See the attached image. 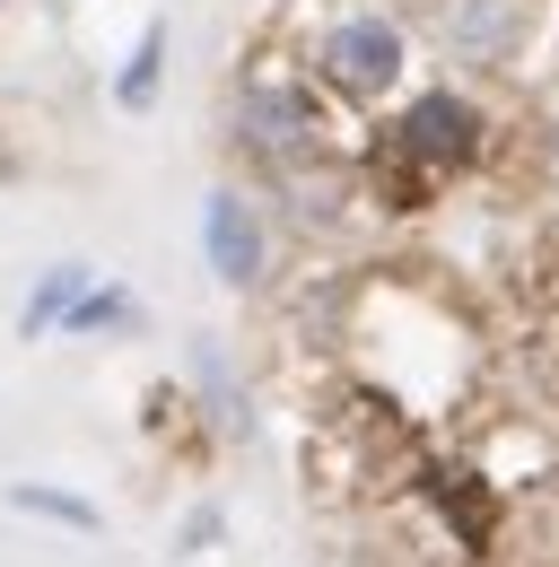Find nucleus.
Instances as JSON below:
<instances>
[{"label": "nucleus", "mask_w": 559, "mask_h": 567, "mask_svg": "<svg viewBox=\"0 0 559 567\" xmlns=\"http://www.w3.org/2000/svg\"><path fill=\"white\" fill-rule=\"evenodd\" d=\"M79 280H88V271H53V280H44V297H35V306H27V332H44V323H53V315H62L70 297H79Z\"/></svg>", "instance_id": "7"}, {"label": "nucleus", "mask_w": 559, "mask_h": 567, "mask_svg": "<svg viewBox=\"0 0 559 567\" xmlns=\"http://www.w3.org/2000/svg\"><path fill=\"white\" fill-rule=\"evenodd\" d=\"M236 123H245V141L263 148L272 166L315 157V132H324L315 96H306V87H288V79H254V87H245V105H236Z\"/></svg>", "instance_id": "2"}, {"label": "nucleus", "mask_w": 559, "mask_h": 567, "mask_svg": "<svg viewBox=\"0 0 559 567\" xmlns=\"http://www.w3.org/2000/svg\"><path fill=\"white\" fill-rule=\"evenodd\" d=\"M157 62H166V27H149V35L132 44V71L114 79V96H123V114H140V105L157 96Z\"/></svg>", "instance_id": "6"}, {"label": "nucleus", "mask_w": 559, "mask_h": 567, "mask_svg": "<svg viewBox=\"0 0 559 567\" xmlns=\"http://www.w3.org/2000/svg\"><path fill=\"white\" fill-rule=\"evenodd\" d=\"M202 236H210V271L227 288H254L263 280V218H254V202H236V193H218L202 218Z\"/></svg>", "instance_id": "3"}, {"label": "nucleus", "mask_w": 559, "mask_h": 567, "mask_svg": "<svg viewBox=\"0 0 559 567\" xmlns=\"http://www.w3.org/2000/svg\"><path fill=\"white\" fill-rule=\"evenodd\" d=\"M403 141H411L419 166H464L472 141H481V114H472L464 96H419L411 123H403Z\"/></svg>", "instance_id": "4"}, {"label": "nucleus", "mask_w": 559, "mask_h": 567, "mask_svg": "<svg viewBox=\"0 0 559 567\" xmlns=\"http://www.w3.org/2000/svg\"><path fill=\"white\" fill-rule=\"evenodd\" d=\"M437 35H446V53H464V62H498V53L516 44V0H446V9H437Z\"/></svg>", "instance_id": "5"}, {"label": "nucleus", "mask_w": 559, "mask_h": 567, "mask_svg": "<svg viewBox=\"0 0 559 567\" xmlns=\"http://www.w3.org/2000/svg\"><path fill=\"white\" fill-rule=\"evenodd\" d=\"M324 79L342 87V96H394L403 87V27L394 18H376V9H358V18H342L333 35H324Z\"/></svg>", "instance_id": "1"}, {"label": "nucleus", "mask_w": 559, "mask_h": 567, "mask_svg": "<svg viewBox=\"0 0 559 567\" xmlns=\"http://www.w3.org/2000/svg\"><path fill=\"white\" fill-rule=\"evenodd\" d=\"M18 506H44V515H62V524H96L79 497H53V489H18Z\"/></svg>", "instance_id": "8"}]
</instances>
